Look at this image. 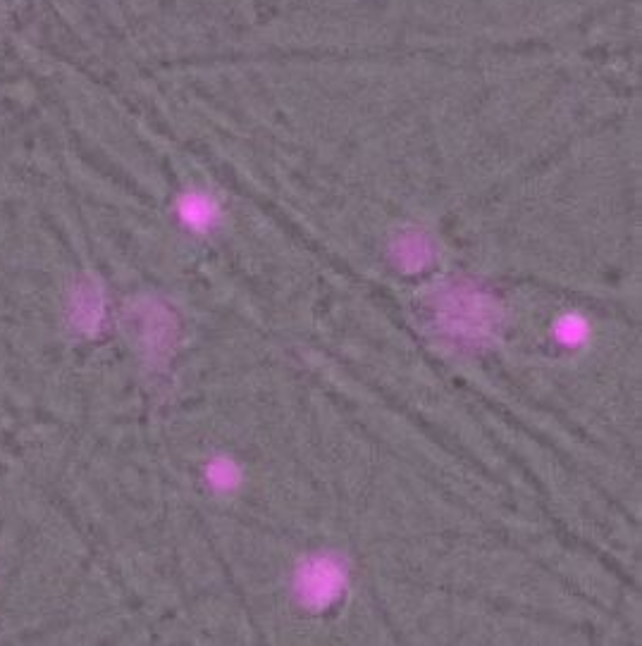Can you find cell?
Here are the masks:
<instances>
[{"instance_id": "obj_1", "label": "cell", "mask_w": 642, "mask_h": 646, "mask_svg": "<svg viewBox=\"0 0 642 646\" xmlns=\"http://www.w3.org/2000/svg\"><path fill=\"white\" fill-rule=\"evenodd\" d=\"M234 468L230 463H213L211 465V482L218 484V487H230L234 482Z\"/></svg>"}]
</instances>
